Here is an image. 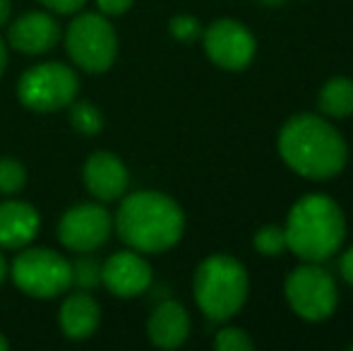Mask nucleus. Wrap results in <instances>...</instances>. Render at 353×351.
Returning a JSON list of instances; mask_svg holds the SVG:
<instances>
[{
  "mask_svg": "<svg viewBox=\"0 0 353 351\" xmlns=\"http://www.w3.org/2000/svg\"><path fill=\"white\" fill-rule=\"evenodd\" d=\"M168 32H171V37L178 39V41L190 43L202 37V24H200V19L192 17V14H178V17H173L171 22H168Z\"/></svg>",
  "mask_w": 353,
  "mask_h": 351,
  "instance_id": "5701e85b",
  "label": "nucleus"
},
{
  "mask_svg": "<svg viewBox=\"0 0 353 351\" xmlns=\"http://www.w3.org/2000/svg\"><path fill=\"white\" fill-rule=\"evenodd\" d=\"M214 349L216 351H252L255 342L250 334L241 328H221L214 337Z\"/></svg>",
  "mask_w": 353,
  "mask_h": 351,
  "instance_id": "4be33fe9",
  "label": "nucleus"
},
{
  "mask_svg": "<svg viewBox=\"0 0 353 351\" xmlns=\"http://www.w3.org/2000/svg\"><path fill=\"white\" fill-rule=\"evenodd\" d=\"M65 48L72 63L87 72H106L116 63L118 37L106 14L87 12L72 19L65 32Z\"/></svg>",
  "mask_w": 353,
  "mask_h": 351,
  "instance_id": "423d86ee",
  "label": "nucleus"
},
{
  "mask_svg": "<svg viewBox=\"0 0 353 351\" xmlns=\"http://www.w3.org/2000/svg\"><path fill=\"white\" fill-rule=\"evenodd\" d=\"M79 80L72 68L63 63H41L19 77L17 97L22 106L39 113L61 111L77 99Z\"/></svg>",
  "mask_w": 353,
  "mask_h": 351,
  "instance_id": "6e6552de",
  "label": "nucleus"
},
{
  "mask_svg": "<svg viewBox=\"0 0 353 351\" xmlns=\"http://www.w3.org/2000/svg\"><path fill=\"white\" fill-rule=\"evenodd\" d=\"M192 291L205 318L212 323H226L241 313L250 294L245 265L233 255L214 253L195 270Z\"/></svg>",
  "mask_w": 353,
  "mask_h": 351,
  "instance_id": "20e7f679",
  "label": "nucleus"
},
{
  "mask_svg": "<svg viewBox=\"0 0 353 351\" xmlns=\"http://www.w3.org/2000/svg\"><path fill=\"white\" fill-rule=\"evenodd\" d=\"M265 5H270V8H276V5H281L283 0H262Z\"/></svg>",
  "mask_w": 353,
  "mask_h": 351,
  "instance_id": "7c9ffc66",
  "label": "nucleus"
},
{
  "mask_svg": "<svg viewBox=\"0 0 353 351\" xmlns=\"http://www.w3.org/2000/svg\"><path fill=\"white\" fill-rule=\"evenodd\" d=\"M149 342L159 349H178L190 337V315L178 301H163L147 323Z\"/></svg>",
  "mask_w": 353,
  "mask_h": 351,
  "instance_id": "4468645a",
  "label": "nucleus"
},
{
  "mask_svg": "<svg viewBox=\"0 0 353 351\" xmlns=\"http://www.w3.org/2000/svg\"><path fill=\"white\" fill-rule=\"evenodd\" d=\"M283 296L293 313L305 323H325L339 305V289L322 263H303L288 272Z\"/></svg>",
  "mask_w": 353,
  "mask_h": 351,
  "instance_id": "39448f33",
  "label": "nucleus"
},
{
  "mask_svg": "<svg viewBox=\"0 0 353 351\" xmlns=\"http://www.w3.org/2000/svg\"><path fill=\"white\" fill-rule=\"evenodd\" d=\"M10 46L27 56L46 53L61 41V24L48 12H27L10 24Z\"/></svg>",
  "mask_w": 353,
  "mask_h": 351,
  "instance_id": "ddd939ff",
  "label": "nucleus"
},
{
  "mask_svg": "<svg viewBox=\"0 0 353 351\" xmlns=\"http://www.w3.org/2000/svg\"><path fill=\"white\" fill-rule=\"evenodd\" d=\"M8 347H10V344H8V339H5V337H3V332H0V351H5Z\"/></svg>",
  "mask_w": 353,
  "mask_h": 351,
  "instance_id": "c756f323",
  "label": "nucleus"
},
{
  "mask_svg": "<svg viewBox=\"0 0 353 351\" xmlns=\"http://www.w3.org/2000/svg\"><path fill=\"white\" fill-rule=\"evenodd\" d=\"M135 0H97L99 12L106 14V17H118V14L128 12L132 8Z\"/></svg>",
  "mask_w": 353,
  "mask_h": 351,
  "instance_id": "b1692460",
  "label": "nucleus"
},
{
  "mask_svg": "<svg viewBox=\"0 0 353 351\" xmlns=\"http://www.w3.org/2000/svg\"><path fill=\"white\" fill-rule=\"evenodd\" d=\"M39 226L41 217L32 205L19 200L0 202V248H24L39 234Z\"/></svg>",
  "mask_w": 353,
  "mask_h": 351,
  "instance_id": "2eb2a0df",
  "label": "nucleus"
},
{
  "mask_svg": "<svg viewBox=\"0 0 353 351\" xmlns=\"http://www.w3.org/2000/svg\"><path fill=\"white\" fill-rule=\"evenodd\" d=\"M202 46L210 61L221 70L241 72L255 61L257 41L243 22L223 17L202 32Z\"/></svg>",
  "mask_w": 353,
  "mask_h": 351,
  "instance_id": "1a4fd4ad",
  "label": "nucleus"
},
{
  "mask_svg": "<svg viewBox=\"0 0 353 351\" xmlns=\"http://www.w3.org/2000/svg\"><path fill=\"white\" fill-rule=\"evenodd\" d=\"M5 66H8V51H5V43H3V39H0V75H3Z\"/></svg>",
  "mask_w": 353,
  "mask_h": 351,
  "instance_id": "cd10ccee",
  "label": "nucleus"
},
{
  "mask_svg": "<svg viewBox=\"0 0 353 351\" xmlns=\"http://www.w3.org/2000/svg\"><path fill=\"white\" fill-rule=\"evenodd\" d=\"M84 183L97 200L113 202L125 195L130 174L125 164L111 152H94L84 164Z\"/></svg>",
  "mask_w": 353,
  "mask_h": 351,
  "instance_id": "f8f14e48",
  "label": "nucleus"
},
{
  "mask_svg": "<svg viewBox=\"0 0 353 351\" xmlns=\"http://www.w3.org/2000/svg\"><path fill=\"white\" fill-rule=\"evenodd\" d=\"M286 250L301 263H325L346 241V217L325 192H307L293 202L283 224Z\"/></svg>",
  "mask_w": 353,
  "mask_h": 351,
  "instance_id": "7ed1b4c3",
  "label": "nucleus"
},
{
  "mask_svg": "<svg viewBox=\"0 0 353 351\" xmlns=\"http://www.w3.org/2000/svg\"><path fill=\"white\" fill-rule=\"evenodd\" d=\"M99 323H101V308L92 294L77 291L63 301L61 328L70 339H89L99 330Z\"/></svg>",
  "mask_w": 353,
  "mask_h": 351,
  "instance_id": "dca6fc26",
  "label": "nucleus"
},
{
  "mask_svg": "<svg viewBox=\"0 0 353 351\" xmlns=\"http://www.w3.org/2000/svg\"><path fill=\"white\" fill-rule=\"evenodd\" d=\"M70 123L82 135H97L103 130V116L94 103L89 101H74L70 103Z\"/></svg>",
  "mask_w": 353,
  "mask_h": 351,
  "instance_id": "a211bd4d",
  "label": "nucleus"
},
{
  "mask_svg": "<svg viewBox=\"0 0 353 351\" xmlns=\"http://www.w3.org/2000/svg\"><path fill=\"white\" fill-rule=\"evenodd\" d=\"M349 351H353V344H349Z\"/></svg>",
  "mask_w": 353,
  "mask_h": 351,
  "instance_id": "2f4dec72",
  "label": "nucleus"
},
{
  "mask_svg": "<svg viewBox=\"0 0 353 351\" xmlns=\"http://www.w3.org/2000/svg\"><path fill=\"white\" fill-rule=\"evenodd\" d=\"M79 258L70 263L72 267V286L79 289H94L101 281V263L94 260L89 253H77Z\"/></svg>",
  "mask_w": 353,
  "mask_h": 351,
  "instance_id": "aec40b11",
  "label": "nucleus"
},
{
  "mask_svg": "<svg viewBox=\"0 0 353 351\" xmlns=\"http://www.w3.org/2000/svg\"><path fill=\"white\" fill-rule=\"evenodd\" d=\"M281 161L307 181H330L346 169L349 145L344 135L320 113H296L276 137Z\"/></svg>",
  "mask_w": 353,
  "mask_h": 351,
  "instance_id": "f257e3e1",
  "label": "nucleus"
},
{
  "mask_svg": "<svg viewBox=\"0 0 353 351\" xmlns=\"http://www.w3.org/2000/svg\"><path fill=\"white\" fill-rule=\"evenodd\" d=\"M317 108L327 118L353 116V80L346 75H336L322 85L317 94Z\"/></svg>",
  "mask_w": 353,
  "mask_h": 351,
  "instance_id": "f3484780",
  "label": "nucleus"
},
{
  "mask_svg": "<svg viewBox=\"0 0 353 351\" xmlns=\"http://www.w3.org/2000/svg\"><path fill=\"white\" fill-rule=\"evenodd\" d=\"M339 274L349 286H353V245L346 248L339 258Z\"/></svg>",
  "mask_w": 353,
  "mask_h": 351,
  "instance_id": "a878e982",
  "label": "nucleus"
},
{
  "mask_svg": "<svg viewBox=\"0 0 353 351\" xmlns=\"http://www.w3.org/2000/svg\"><path fill=\"white\" fill-rule=\"evenodd\" d=\"M113 226L137 253H166L183 239L185 214L166 192L140 190L123 197Z\"/></svg>",
  "mask_w": 353,
  "mask_h": 351,
  "instance_id": "f03ea898",
  "label": "nucleus"
},
{
  "mask_svg": "<svg viewBox=\"0 0 353 351\" xmlns=\"http://www.w3.org/2000/svg\"><path fill=\"white\" fill-rule=\"evenodd\" d=\"M10 12H12V5H10V0H0V29L8 24Z\"/></svg>",
  "mask_w": 353,
  "mask_h": 351,
  "instance_id": "bb28decb",
  "label": "nucleus"
},
{
  "mask_svg": "<svg viewBox=\"0 0 353 351\" xmlns=\"http://www.w3.org/2000/svg\"><path fill=\"white\" fill-rule=\"evenodd\" d=\"M252 245L260 255L265 258H276L286 250V234H283V226L276 224H267L262 229L255 231L252 236Z\"/></svg>",
  "mask_w": 353,
  "mask_h": 351,
  "instance_id": "6ab92c4d",
  "label": "nucleus"
},
{
  "mask_svg": "<svg viewBox=\"0 0 353 351\" xmlns=\"http://www.w3.org/2000/svg\"><path fill=\"white\" fill-rule=\"evenodd\" d=\"M27 185V169L12 157L0 159V192L3 195H14Z\"/></svg>",
  "mask_w": 353,
  "mask_h": 351,
  "instance_id": "412c9836",
  "label": "nucleus"
},
{
  "mask_svg": "<svg viewBox=\"0 0 353 351\" xmlns=\"http://www.w3.org/2000/svg\"><path fill=\"white\" fill-rule=\"evenodd\" d=\"M48 10L53 12H61V14H72V12H79L84 8L87 0H41Z\"/></svg>",
  "mask_w": 353,
  "mask_h": 351,
  "instance_id": "393cba45",
  "label": "nucleus"
},
{
  "mask_svg": "<svg viewBox=\"0 0 353 351\" xmlns=\"http://www.w3.org/2000/svg\"><path fill=\"white\" fill-rule=\"evenodd\" d=\"M101 284L118 299H135L152 286V265L137 250L113 253L101 265Z\"/></svg>",
  "mask_w": 353,
  "mask_h": 351,
  "instance_id": "9b49d317",
  "label": "nucleus"
},
{
  "mask_svg": "<svg viewBox=\"0 0 353 351\" xmlns=\"http://www.w3.org/2000/svg\"><path fill=\"white\" fill-rule=\"evenodd\" d=\"M12 279L32 299H56L72 286V267L51 248H29L14 258Z\"/></svg>",
  "mask_w": 353,
  "mask_h": 351,
  "instance_id": "0eeeda50",
  "label": "nucleus"
},
{
  "mask_svg": "<svg viewBox=\"0 0 353 351\" xmlns=\"http://www.w3.org/2000/svg\"><path fill=\"white\" fill-rule=\"evenodd\" d=\"M113 231V217L99 202H84L63 214L58 224V239L72 253H94L108 241Z\"/></svg>",
  "mask_w": 353,
  "mask_h": 351,
  "instance_id": "9d476101",
  "label": "nucleus"
},
{
  "mask_svg": "<svg viewBox=\"0 0 353 351\" xmlns=\"http://www.w3.org/2000/svg\"><path fill=\"white\" fill-rule=\"evenodd\" d=\"M8 279V263H5V258H3V253H0V284Z\"/></svg>",
  "mask_w": 353,
  "mask_h": 351,
  "instance_id": "c85d7f7f",
  "label": "nucleus"
}]
</instances>
